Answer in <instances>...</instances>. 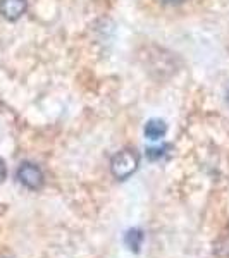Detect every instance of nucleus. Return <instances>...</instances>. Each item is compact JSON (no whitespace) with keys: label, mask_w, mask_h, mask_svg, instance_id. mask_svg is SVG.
Returning <instances> with one entry per match:
<instances>
[{"label":"nucleus","mask_w":229,"mask_h":258,"mask_svg":"<svg viewBox=\"0 0 229 258\" xmlns=\"http://www.w3.org/2000/svg\"><path fill=\"white\" fill-rule=\"evenodd\" d=\"M138 155L133 150H121L110 160V170L116 179H128L138 169Z\"/></svg>","instance_id":"nucleus-1"},{"label":"nucleus","mask_w":229,"mask_h":258,"mask_svg":"<svg viewBox=\"0 0 229 258\" xmlns=\"http://www.w3.org/2000/svg\"><path fill=\"white\" fill-rule=\"evenodd\" d=\"M16 176H18V181L21 184L28 189H40L43 186V172H41L38 165L30 164V162L21 164Z\"/></svg>","instance_id":"nucleus-2"},{"label":"nucleus","mask_w":229,"mask_h":258,"mask_svg":"<svg viewBox=\"0 0 229 258\" xmlns=\"http://www.w3.org/2000/svg\"><path fill=\"white\" fill-rule=\"evenodd\" d=\"M28 9V0H0V16L7 21H18Z\"/></svg>","instance_id":"nucleus-3"},{"label":"nucleus","mask_w":229,"mask_h":258,"mask_svg":"<svg viewBox=\"0 0 229 258\" xmlns=\"http://www.w3.org/2000/svg\"><path fill=\"white\" fill-rule=\"evenodd\" d=\"M145 138H148L150 141H159L160 138H164L165 133H167V124L160 119H150L145 124Z\"/></svg>","instance_id":"nucleus-4"},{"label":"nucleus","mask_w":229,"mask_h":258,"mask_svg":"<svg viewBox=\"0 0 229 258\" xmlns=\"http://www.w3.org/2000/svg\"><path fill=\"white\" fill-rule=\"evenodd\" d=\"M126 244L131 251H140L141 244H143V232L140 229H131L126 234Z\"/></svg>","instance_id":"nucleus-5"},{"label":"nucleus","mask_w":229,"mask_h":258,"mask_svg":"<svg viewBox=\"0 0 229 258\" xmlns=\"http://www.w3.org/2000/svg\"><path fill=\"white\" fill-rule=\"evenodd\" d=\"M224 95H226V102H227V105H229V83L226 85V90H224Z\"/></svg>","instance_id":"nucleus-6"}]
</instances>
